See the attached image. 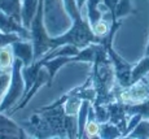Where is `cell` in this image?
<instances>
[{
  "instance_id": "obj_1",
  "label": "cell",
  "mask_w": 149,
  "mask_h": 139,
  "mask_svg": "<svg viewBox=\"0 0 149 139\" xmlns=\"http://www.w3.org/2000/svg\"><path fill=\"white\" fill-rule=\"evenodd\" d=\"M90 77L97 94L96 100L92 103L93 105H108L117 100L114 94V87L117 85L116 70L107 48L100 43H97L96 57L92 62V73Z\"/></svg>"
},
{
  "instance_id": "obj_2",
  "label": "cell",
  "mask_w": 149,
  "mask_h": 139,
  "mask_svg": "<svg viewBox=\"0 0 149 139\" xmlns=\"http://www.w3.org/2000/svg\"><path fill=\"white\" fill-rule=\"evenodd\" d=\"M44 24L52 38L65 34L73 25L64 0H44Z\"/></svg>"
},
{
  "instance_id": "obj_3",
  "label": "cell",
  "mask_w": 149,
  "mask_h": 139,
  "mask_svg": "<svg viewBox=\"0 0 149 139\" xmlns=\"http://www.w3.org/2000/svg\"><path fill=\"white\" fill-rule=\"evenodd\" d=\"M31 42L34 46V62L43 59L48 52L54 50L52 37L48 34L44 24V0H39L38 11L30 26Z\"/></svg>"
},
{
  "instance_id": "obj_4",
  "label": "cell",
  "mask_w": 149,
  "mask_h": 139,
  "mask_svg": "<svg viewBox=\"0 0 149 139\" xmlns=\"http://www.w3.org/2000/svg\"><path fill=\"white\" fill-rule=\"evenodd\" d=\"M22 69H24V61L18 57H16L12 68L10 85L8 87V91L1 104H0V112H3V113L10 111L25 95V79L22 76Z\"/></svg>"
},
{
  "instance_id": "obj_5",
  "label": "cell",
  "mask_w": 149,
  "mask_h": 139,
  "mask_svg": "<svg viewBox=\"0 0 149 139\" xmlns=\"http://www.w3.org/2000/svg\"><path fill=\"white\" fill-rule=\"evenodd\" d=\"M52 81L53 79L51 78V74H49V72H48V69L45 68L44 65H43L42 68H40V70H39V74H38V77H36L35 82H34L33 87L29 90L27 94L25 95V96L22 98V99L19 100L12 109H10V111H8L7 113L8 114H12V113H14V112L18 111V109H24L25 107L29 104V101H30L34 96H35L36 92H38L39 90L43 87V86H49V87H51V86H52Z\"/></svg>"
},
{
  "instance_id": "obj_6",
  "label": "cell",
  "mask_w": 149,
  "mask_h": 139,
  "mask_svg": "<svg viewBox=\"0 0 149 139\" xmlns=\"http://www.w3.org/2000/svg\"><path fill=\"white\" fill-rule=\"evenodd\" d=\"M21 126L26 130L27 134H30V138H53L49 125L44 120V117L39 114V112L34 114L29 121H24Z\"/></svg>"
},
{
  "instance_id": "obj_7",
  "label": "cell",
  "mask_w": 149,
  "mask_h": 139,
  "mask_svg": "<svg viewBox=\"0 0 149 139\" xmlns=\"http://www.w3.org/2000/svg\"><path fill=\"white\" fill-rule=\"evenodd\" d=\"M108 111H109V122L118 126L119 130L122 131V138H125L128 120L131 117L126 111V104L122 103V101L116 100L113 103L108 104Z\"/></svg>"
},
{
  "instance_id": "obj_8",
  "label": "cell",
  "mask_w": 149,
  "mask_h": 139,
  "mask_svg": "<svg viewBox=\"0 0 149 139\" xmlns=\"http://www.w3.org/2000/svg\"><path fill=\"white\" fill-rule=\"evenodd\" d=\"M0 138L26 139V138H30V135L27 134L26 130L21 125L16 124L14 121L10 120L8 116L3 114V112H0Z\"/></svg>"
},
{
  "instance_id": "obj_9",
  "label": "cell",
  "mask_w": 149,
  "mask_h": 139,
  "mask_svg": "<svg viewBox=\"0 0 149 139\" xmlns=\"http://www.w3.org/2000/svg\"><path fill=\"white\" fill-rule=\"evenodd\" d=\"M0 31L5 34H18L22 39L30 40L31 39V33L30 30H27L26 27H24V25L17 22L13 17L7 16L5 13H3L0 11Z\"/></svg>"
},
{
  "instance_id": "obj_10",
  "label": "cell",
  "mask_w": 149,
  "mask_h": 139,
  "mask_svg": "<svg viewBox=\"0 0 149 139\" xmlns=\"http://www.w3.org/2000/svg\"><path fill=\"white\" fill-rule=\"evenodd\" d=\"M14 57H18L24 61V68L30 66L34 62V46L33 42L25 39H19L12 43Z\"/></svg>"
},
{
  "instance_id": "obj_11",
  "label": "cell",
  "mask_w": 149,
  "mask_h": 139,
  "mask_svg": "<svg viewBox=\"0 0 149 139\" xmlns=\"http://www.w3.org/2000/svg\"><path fill=\"white\" fill-rule=\"evenodd\" d=\"M0 11L22 24V0H0Z\"/></svg>"
},
{
  "instance_id": "obj_12",
  "label": "cell",
  "mask_w": 149,
  "mask_h": 139,
  "mask_svg": "<svg viewBox=\"0 0 149 139\" xmlns=\"http://www.w3.org/2000/svg\"><path fill=\"white\" fill-rule=\"evenodd\" d=\"M38 5L39 0H22V25L27 30H30L31 22L38 11Z\"/></svg>"
},
{
  "instance_id": "obj_13",
  "label": "cell",
  "mask_w": 149,
  "mask_h": 139,
  "mask_svg": "<svg viewBox=\"0 0 149 139\" xmlns=\"http://www.w3.org/2000/svg\"><path fill=\"white\" fill-rule=\"evenodd\" d=\"M149 76V56L145 55L136 65H134L131 72V85Z\"/></svg>"
},
{
  "instance_id": "obj_14",
  "label": "cell",
  "mask_w": 149,
  "mask_h": 139,
  "mask_svg": "<svg viewBox=\"0 0 149 139\" xmlns=\"http://www.w3.org/2000/svg\"><path fill=\"white\" fill-rule=\"evenodd\" d=\"M71 57L73 56H57V57H53V59H49V60L43 59L44 60V66L48 69L52 79H54V76H56L57 72L60 70V68H62V66L66 65V64L73 62Z\"/></svg>"
},
{
  "instance_id": "obj_15",
  "label": "cell",
  "mask_w": 149,
  "mask_h": 139,
  "mask_svg": "<svg viewBox=\"0 0 149 139\" xmlns=\"http://www.w3.org/2000/svg\"><path fill=\"white\" fill-rule=\"evenodd\" d=\"M101 1L102 0H87V18L91 26L95 25L104 16V12L100 9Z\"/></svg>"
},
{
  "instance_id": "obj_16",
  "label": "cell",
  "mask_w": 149,
  "mask_h": 139,
  "mask_svg": "<svg viewBox=\"0 0 149 139\" xmlns=\"http://www.w3.org/2000/svg\"><path fill=\"white\" fill-rule=\"evenodd\" d=\"M14 53L12 44H7L0 48V70H8L13 68L14 62Z\"/></svg>"
},
{
  "instance_id": "obj_17",
  "label": "cell",
  "mask_w": 149,
  "mask_h": 139,
  "mask_svg": "<svg viewBox=\"0 0 149 139\" xmlns=\"http://www.w3.org/2000/svg\"><path fill=\"white\" fill-rule=\"evenodd\" d=\"M83 100L77 95H73L70 92H68V99L64 103V109L66 114H71V116H78L79 111H81Z\"/></svg>"
},
{
  "instance_id": "obj_18",
  "label": "cell",
  "mask_w": 149,
  "mask_h": 139,
  "mask_svg": "<svg viewBox=\"0 0 149 139\" xmlns=\"http://www.w3.org/2000/svg\"><path fill=\"white\" fill-rule=\"evenodd\" d=\"M122 138V131L118 126H116L111 122L100 124V139H116Z\"/></svg>"
},
{
  "instance_id": "obj_19",
  "label": "cell",
  "mask_w": 149,
  "mask_h": 139,
  "mask_svg": "<svg viewBox=\"0 0 149 139\" xmlns=\"http://www.w3.org/2000/svg\"><path fill=\"white\" fill-rule=\"evenodd\" d=\"M126 138L131 139H149V118H143L136 127Z\"/></svg>"
},
{
  "instance_id": "obj_20",
  "label": "cell",
  "mask_w": 149,
  "mask_h": 139,
  "mask_svg": "<svg viewBox=\"0 0 149 139\" xmlns=\"http://www.w3.org/2000/svg\"><path fill=\"white\" fill-rule=\"evenodd\" d=\"M126 111L130 116L141 114L143 118H149V99L137 104H126Z\"/></svg>"
},
{
  "instance_id": "obj_21",
  "label": "cell",
  "mask_w": 149,
  "mask_h": 139,
  "mask_svg": "<svg viewBox=\"0 0 149 139\" xmlns=\"http://www.w3.org/2000/svg\"><path fill=\"white\" fill-rule=\"evenodd\" d=\"M135 13H136V11L134 9V7L131 5V0H119L116 7V12H114L113 18L121 20L122 17H126V16H128V14H135Z\"/></svg>"
},
{
  "instance_id": "obj_22",
  "label": "cell",
  "mask_w": 149,
  "mask_h": 139,
  "mask_svg": "<svg viewBox=\"0 0 149 139\" xmlns=\"http://www.w3.org/2000/svg\"><path fill=\"white\" fill-rule=\"evenodd\" d=\"M110 26H111V22L109 24L107 20H105V17H102L101 20H99V21H97L95 25L91 26V27H92V31L95 33L96 37H99V38H105L109 34V31H110Z\"/></svg>"
},
{
  "instance_id": "obj_23",
  "label": "cell",
  "mask_w": 149,
  "mask_h": 139,
  "mask_svg": "<svg viewBox=\"0 0 149 139\" xmlns=\"http://www.w3.org/2000/svg\"><path fill=\"white\" fill-rule=\"evenodd\" d=\"M19 39H22V38L18 34H14V33L5 34V33H3V31H0V48L7 44H12L13 42H17V40H19Z\"/></svg>"
},
{
  "instance_id": "obj_24",
  "label": "cell",
  "mask_w": 149,
  "mask_h": 139,
  "mask_svg": "<svg viewBox=\"0 0 149 139\" xmlns=\"http://www.w3.org/2000/svg\"><path fill=\"white\" fill-rule=\"evenodd\" d=\"M141 120H143V116H141V114H137V113H136V114H132V116H131L130 120H128V125H127V130H126L125 138L127 137V135L130 134V133L134 129H135L136 125H137V124H139Z\"/></svg>"
},
{
  "instance_id": "obj_25",
  "label": "cell",
  "mask_w": 149,
  "mask_h": 139,
  "mask_svg": "<svg viewBox=\"0 0 149 139\" xmlns=\"http://www.w3.org/2000/svg\"><path fill=\"white\" fill-rule=\"evenodd\" d=\"M119 0H102V4L108 8V11L111 14V18L114 17V12H116V7L118 4Z\"/></svg>"
},
{
  "instance_id": "obj_26",
  "label": "cell",
  "mask_w": 149,
  "mask_h": 139,
  "mask_svg": "<svg viewBox=\"0 0 149 139\" xmlns=\"http://www.w3.org/2000/svg\"><path fill=\"white\" fill-rule=\"evenodd\" d=\"M87 3V0H77V4H78V7H79V9H82L83 8V5Z\"/></svg>"
},
{
  "instance_id": "obj_27",
  "label": "cell",
  "mask_w": 149,
  "mask_h": 139,
  "mask_svg": "<svg viewBox=\"0 0 149 139\" xmlns=\"http://www.w3.org/2000/svg\"><path fill=\"white\" fill-rule=\"evenodd\" d=\"M145 55L149 56V39H148V46H147V50H145Z\"/></svg>"
}]
</instances>
